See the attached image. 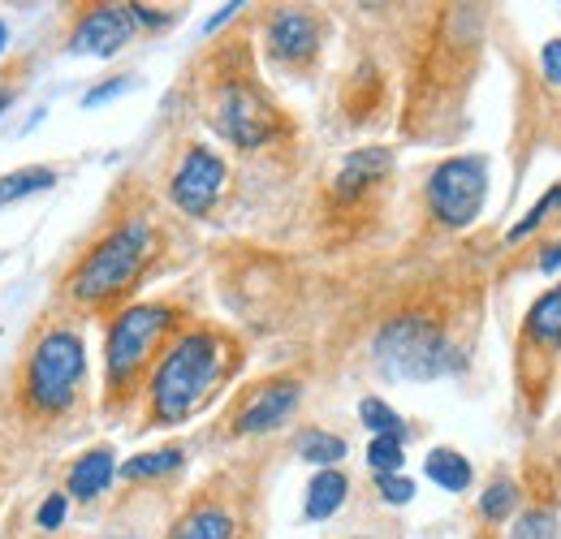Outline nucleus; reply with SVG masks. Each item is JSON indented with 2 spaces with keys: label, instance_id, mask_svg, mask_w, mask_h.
<instances>
[{
  "label": "nucleus",
  "instance_id": "33",
  "mask_svg": "<svg viewBox=\"0 0 561 539\" xmlns=\"http://www.w3.org/2000/svg\"><path fill=\"white\" fill-rule=\"evenodd\" d=\"M4 44H9V26L0 22V48H4Z\"/></svg>",
  "mask_w": 561,
  "mask_h": 539
},
{
  "label": "nucleus",
  "instance_id": "6",
  "mask_svg": "<svg viewBox=\"0 0 561 539\" xmlns=\"http://www.w3.org/2000/svg\"><path fill=\"white\" fill-rule=\"evenodd\" d=\"M489 199V160L484 156H449L427 177V207L445 229H467Z\"/></svg>",
  "mask_w": 561,
  "mask_h": 539
},
{
  "label": "nucleus",
  "instance_id": "16",
  "mask_svg": "<svg viewBox=\"0 0 561 539\" xmlns=\"http://www.w3.org/2000/svg\"><path fill=\"white\" fill-rule=\"evenodd\" d=\"M169 539H233V518L220 505H199L173 527Z\"/></svg>",
  "mask_w": 561,
  "mask_h": 539
},
{
  "label": "nucleus",
  "instance_id": "5",
  "mask_svg": "<svg viewBox=\"0 0 561 539\" xmlns=\"http://www.w3.org/2000/svg\"><path fill=\"white\" fill-rule=\"evenodd\" d=\"M173 329V311L160 307V302H139V307H126L113 329H108V389L122 393L151 358V349L160 345V337Z\"/></svg>",
  "mask_w": 561,
  "mask_h": 539
},
{
  "label": "nucleus",
  "instance_id": "15",
  "mask_svg": "<svg viewBox=\"0 0 561 539\" xmlns=\"http://www.w3.org/2000/svg\"><path fill=\"white\" fill-rule=\"evenodd\" d=\"M523 337L540 345V349H558L561 345V285L531 302V311L523 320Z\"/></svg>",
  "mask_w": 561,
  "mask_h": 539
},
{
  "label": "nucleus",
  "instance_id": "23",
  "mask_svg": "<svg viewBox=\"0 0 561 539\" xmlns=\"http://www.w3.org/2000/svg\"><path fill=\"white\" fill-rule=\"evenodd\" d=\"M402 462H407L402 440H393V436H371V445H367V467H371V471L402 474Z\"/></svg>",
  "mask_w": 561,
  "mask_h": 539
},
{
  "label": "nucleus",
  "instance_id": "22",
  "mask_svg": "<svg viewBox=\"0 0 561 539\" xmlns=\"http://www.w3.org/2000/svg\"><path fill=\"white\" fill-rule=\"evenodd\" d=\"M514 505H518V483H510V479L489 483L484 496H480V514H484L489 523H505V518L514 514Z\"/></svg>",
  "mask_w": 561,
  "mask_h": 539
},
{
  "label": "nucleus",
  "instance_id": "26",
  "mask_svg": "<svg viewBox=\"0 0 561 539\" xmlns=\"http://www.w3.org/2000/svg\"><path fill=\"white\" fill-rule=\"evenodd\" d=\"M376 492L389 501V505H411L415 501V483L407 474H376Z\"/></svg>",
  "mask_w": 561,
  "mask_h": 539
},
{
  "label": "nucleus",
  "instance_id": "20",
  "mask_svg": "<svg viewBox=\"0 0 561 539\" xmlns=\"http://www.w3.org/2000/svg\"><path fill=\"white\" fill-rule=\"evenodd\" d=\"M358 418H363V427H367L371 436L407 440V423H402V414H398L393 405H385L380 398H363V402H358Z\"/></svg>",
  "mask_w": 561,
  "mask_h": 539
},
{
  "label": "nucleus",
  "instance_id": "31",
  "mask_svg": "<svg viewBox=\"0 0 561 539\" xmlns=\"http://www.w3.org/2000/svg\"><path fill=\"white\" fill-rule=\"evenodd\" d=\"M130 13H135V22H142V26H164V22H169V13L147 9V4H130Z\"/></svg>",
  "mask_w": 561,
  "mask_h": 539
},
{
  "label": "nucleus",
  "instance_id": "10",
  "mask_svg": "<svg viewBox=\"0 0 561 539\" xmlns=\"http://www.w3.org/2000/svg\"><path fill=\"white\" fill-rule=\"evenodd\" d=\"M302 402V385L298 380H273V385H264L247 410L238 414V423H233V432H242V436H260V432H273L280 427L294 410Z\"/></svg>",
  "mask_w": 561,
  "mask_h": 539
},
{
  "label": "nucleus",
  "instance_id": "3",
  "mask_svg": "<svg viewBox=\"0 0 561 539\" xmlns=\"http://www.w3.org/2000/svg\"><path fill=\"white\" fill-rule=\"evenodd\" d=\"M87 376V345L70 329H53L35 341L22 376V398L35 414H61L78 398V385Z\"/></svg>",
  "mask_w": 561,
  "mask_h": 539
},
{
  "label": "nucleus",
  "instance_id": "2",
  "mask_svg": "<svg viewBox=\"0 0 561 539\" xmlns=\"http://www.w3.org/2000/svg\"><path fill=\"white\" fill-rule=\"evenodd\" d=\"M151 260V225L130 220L122 229H113L70 276V294L87 307H100L108 298H117L122 289H130V280Z\"/></svg>",
  "mask_w": 561,
  "mask_h": 539
},
{
  "label": "nucleus",
  "instance_id": "25",
  "mask_svg": "<svg viewBox=\"0 0 561 539\" xmlns=\"http://www.w3.org/2000/svg\"><path fill=\"white\" fill-rule=\"evenodd\" d=\"M510 539H558V514L553 509H527L510 527Z\"/></svg>",
  "mask_w": 561,
  "mask_h": 539
},
{
  "label": "nucleus",
  "instance_id": "32",
  "mask_svg": "<svg viewBox=\"0 0 561 539\" xmlns=\"http://www.w3.org/2000/svg\"><path fill=\"white\" fill-rule=\"evenodd\" d=\"M233 13H238V4H225V9H216V18H211V22H208V31H216L220 22H229Z\"/></svg>",
  "mask_w": 561,
  "mask_h": 539
},
{
  "label": "nucleus",
  "instance_id": "21",
  "mask_svg": "<svg viewBox=\"0 0 561 539\" xmlns=\"http://www.w3.org/2000/svg\"><path fill=\"white\" fill-rule=\"evenodd\" d=\"M182 449H156V454H139V458H130L126 467H122V474L126 479H156V474H169L182 467Z\"/></svg>",
  "mask_w": 561,
  "mask_h": 539
},
{
  "label": "nucleus",
  "instance_id": "30",
  "mask_svg": "<svg viewBox=\"0 0 561 539\" xmlns=\"http://www.w3.org/2000/svg\"><path fill=\"white\" fill-rule=\"evenodd\" d=\"M540 272H545V276H558L561 272V242H553V246L540 251Z\"/></svg>",
  "mask_w": 561,
  "mask_h": 539
},
{
  "label": "nucleus",
  "instance_id": "12",
  "mask_svg": "<svg viewBox=\"0 0 561 539\" xmlns=\"http://www.w3.org/2000/svg\"><path fill=\"white\" fill-rule=\"evenodd\" d=\"M389 169H393V156H389L385 147H363V151H351V156L342 160V169H337L333 195H337V203L358 199V195H363L371 182H380Z\"/></svg>",
  "mask_w": 561,
  "mask_h": 539
},
{
  "label": "nucleus",
  "instance_id": "17",
  "mask_svg": "<svg viewBox=\"0 0 561 539\" xmlns=\"http://www.w3.org/2000/svg\"><path fill=\"white\" fill-rule=\"evenodd\" d=\"M427 479L445 492H467L471 488V462L458 454V449H432L427 462H423Z\"/></svg>",
  "mask_w": 561,
  "mask_h": 539
},
{
  "label": "nucleus",
  "instance_id": "29",
  "mask_svg": "<svg viewBox=\"0 0 561 539\" xmlns=\"http://www.w3.org/2000/svg\"><path fill=\"white\" fill-rule=\"evenodd\" d=\"M540 69H545V78L561 87V39H549L545 48H540Z\"/></svg>",
  "mask_w": 561,
  "mask_h": 539
},
{
  "label": "nucleus",
  "instance_id": "13",
  "mask_svg": "<svg viewBox=\"0 0 561 539\" xmlns=\"http://www.w3.org/2000/svg\"><path fill=\"white\" fill-rule=\"evenodd\" d=\"M346 492H351V479L337 471H316V479L307 483V501H302V514L307 523H324L333 518L342 505H346Z\"/></svg>",
  "mask_w": 561,
  "mask_h": 539
},
{
  "label": "nucleus",
  "instance_id": "24",
  "mask_svg": "<svg viewBox=\"0 0 561 539\" xmlns=\"http://www.w3.org/2000/svg\"><path fill=\"white\" fill-rule=\"evenodd\" d=\"M553 207H561V186H553L545 199L531 203V211H527V216H523V220H518V225L505 233V242H523V238H531V233H536V229L549 220V211H553Z\"/></svg>",
  "mask_w": 561,
  "mask_h": 539
},
{
  "label": "nucleus",
  "instance_id": "28",
  "mask_svg": "<svg viewBox=\"0 0 561 539\" xmlns=\"http://www.w3.org/2000/svg\"><path fill=\"white\" fill-rule=\"evenodd\" d=\"M35 523H39L44 531H57V527L66 523V496H48V501L39 505V514H35Z\"/></svg>",
  "mask_w": 561,
  "mask_h": 539
},
{
  "label": "nucleus",
  "instance_id": "27",
  "mask_svg": "<svg viewBox=\"0 0 561 539\" xmlns=\"http://www.w3.org/2000/svg\"><path fill=\"white\" fill-rule=\"evenodd\" d=\"M126 91H130V78H108L104 87H95V91L82 95V108H100V104H108V100H117Z\"/></svg>",
  "mask_w": 561,
  "mask_h": 539
},
{
  "label": "nucleus",
  "instance_id": "1",
  "mask_svg": "<svg viewBox=\"0 0 561 539\" xmlns=\"http://www.w3.org/2000/svg\"><path fill=\"white\" fill-rule=\"evenodd\" d=\"M220 367H225V345L216 333L178 337L151 376V414L160 423L191 418L211 393V385L220 380Z\"/></svg>",
  "mask_w": 561,
  "mask_h": 539
},
{
  "label": "nucleus",
  "instance_id": "19",
  "mask_svg": "<svg viewBox=\"0 0 561 539\" xmlns=\"http://www.w3.org/2000/svg\"><path fill=\"white\" fill-rule=\"evenodd\" d=\"M48 186H57V173H53V169H44V164H31V169H18V173H4V177H0V207L31 199V195H44Z\"/></svg>",
  "mask_w": 561,
  "mask_h": 539
},
{
  "label": "nucleus",
  "instance_id": "9",
  "mask_svg": "<svg viewBox=\"0 0 561 539\" xmlns=\"http://www.w3.org/2000/svg\"><path fill=\"white\" fill-rule=\"evenodd\" d=\"M135 13L130 4H100L91 13H82V22L73 26L70 35V53L78 57H117L130 35H135Z\"/></svg>",
  "mask_w": 561,
  "mask_h": 539
},
{
  "label": "nucleus",
  "instance_id": "18",
  "mask_svg": "<svg viewBox=\"0 0 561 539\" xmlns=\"http://www.w3.org/2000/svg\"><path fill=\"white\" fill-rule=\"evenodd\" d=\"M298 458L311 462V467H320V471H333L346 458V440L333 436V432H324V427H307L298 436Z\"/></svg>",
  "mask_w": 561,
  "mask_h": 539
},
{
  "label": "nucleus",
  "instance_id": "11",
  "mask_svg": "<svg viewBox=\"0 0 561 539\" xmlns=\"http://www.w3.org/2000/svg\"><path fill=\"white\" fill-rule=\"evenodd\" d=\"M320 48V18L307 9H280L268 22V53L277 61H311Z\"/></svg>",
  "mask_w": 561,
  "mask_h": 539
},
{
  "label": "nucleus",
  "instance_id": "8",
  "mask_svg": "<svg viewBox=\"0 0 561 539\" xmlns=\"http://www.w3.org/2000/svg\"><path fill=\"white\" fill-rule=\"evenodd\" d=\"M225 177H229V169L211 147H191L182 156L173 182H169V199L178 203L186 216H208L211 203L225 191Z\"/></svg>",
  "mask_w": 561,
  "mask_h": 539
},
{
  "label": "nucleus",
  "instance_id": "7",
  "mask_svg": "<svg viewBox=\"0 0 561 539\" xmlns=\"http://www.w3.org/2000/svg\"><path fill=\"white\" fill-rule=\"evenodd\" d=\"M211 126L225 142H233L242 151H255V147H264L273 138L277 113H273V104L264 100V91L255 82H229L220 91V100H216Z\"/></svg>",
  "mask_w": 561,
  "mask_h": 539
},
{
  "label": "nucleus",
  "instance_id": "14",
  "mask_svg": "<svg viewBox=\"0 0 561 539\" xmlns=\"http://www.w3.org/2000/svg\"><path fill=\"white\" fill-rule=\"evenodd\" d=\"M113 474H117V462H113L108 449H91V454H82L70 471V496H78V501H95V496L113 483Z\"/></svg>",
  "mask_w": 561,
  "mask_h": 539
},
{
  "label": "nucleus",
  "instance_id": "4",
  "mask_svg": "<svg viewBox=\"0 0 561 539\" xmlns=\"http://www.w3.org/2000/svg\"><path fill=\"white\" fill-rule=\"evenodd\" d=\"M371 354H376V367L389 380H415V385L436 380V376L458 367V354L449 349L445 333L432 320H420V316L389 320L371 341Z\"/></svg>",
  "mask_w": 561,
  "mask_h": 539
}]
</instances>
